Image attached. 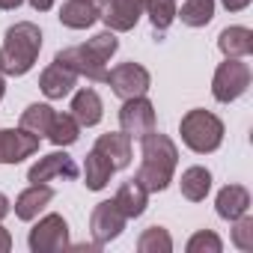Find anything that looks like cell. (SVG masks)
I'll return each mask as SVG.
<instances>
[{"label": "cell", "mask_w": 253, "mask_h": 253, "mask_svg": "<svg viewBox=\"0 0 253 253\" xmlns=\"http://www.w3.org/2000/svg\"><path fill=\"white\" fill-rule=\"evenodd\" d=\"M113 173H116L113 164H110L104 155H98L95 149L86 155V161H84V185H86L89 191H101V188L110 182Z\"/></svg>", "instance_id": "44dd1931"}, {"label": "cell", "mask_w": 253, "mask_h": 253, "mask_svg": "<svg viewBox=\"0 0 253 253\" xmlns=\"http://www.w3.org/2000/svg\"><path fill=\"white\" fill-rule=\"evenodd\" d=\"M27 179H30V185H42L51 179H78V164L66 152H51L30 167Z\"/></svg>", "instance_id": "8fae6325"}, {"label": "cell", "mask_w": 253, "mask_h": 253, "mask_svg": "<svg viewBox=\"0 0 253 253\" xmlns=\"http://www.w3.org/2000/svg\"><path fill=\"white\" fill-rule=\"evenodd\" d=\"M179 131H182V143L200 155L214 152L223 143V122L211 113V110H188L179 122Z\"/></svg>", "instance_id": "3957f363"}, {"label": "cell", "mask_w": 253, "mask_h": 253, "mask_svg": "<svg viewBox=\"0 0 253 253\" xmlns=\"http://www.w3.org/2000/svg\"><path fill=\"white\" fill-rule=\"evenodd\" d=\"M179 188H182V197H185V200L200 203V200H206V194H209V188H211V173H209L206 167H188V170L182 173Z\"/></svg>", "instance_id": "7402d4cb"}, {"label": "cell", "mask_w": 253, "mask_h": 253, "mask_svg": "<svg viewBox=\"0 0 253 253\" xmlns=\"http://www.w3.org/2000/svg\"><path fill=\"white\" fill-rule=\"evenodd\" d=\"M116 48H119V39H116V33L113 30H104V33H95L86 45H84V51L95 60V63H107L113 54H116Z\"/></svg>", "instance_id": "484cf974"}, {"label": "cell", "mask_w": 253, "mask_h": 253, "mask_svg": "<svg viewBox=\"0 0 253 253\" xmlns=\"http://www.w3.org/2000/svg\"><path fill=\"white\" fill-rule=\"evenodd\" d=\"M39 140L42 137L30 134L27 128H0V164H18L30 158L39 152Z\"/></svg>", "instance_id": "30bf717a"}, {"label": "cell", "mask_w": 253, "mask_h": 253, "mask_svg": "<svg viewBox=\"0 0 253 253\" xmlns=\"http://www.w3.org/2000/svg\"><path fill=\"white\" fill-rule=\"evenodd\" d=\"M113 203L119 206V211H122L125 217L131 220V217H140V214L146 211V206H149V191H146L137 179H128V182L119 185Z\"/></svg>", "instance_id": "9a60e30c"}, {"label": "cell", "mask_w": 253, "mask_h": 253, "mask_svg": "<svg viewBox=\"0 0 253 253\" xmlns=\"http://www.w3.org/2000/svg\"><path fill=\"white\" fill-rule=\"evenodd\" d=\"M24 0H0V9H18Z\"/></svg>", "instance_id": "836d02e7"}, {"label": "cell", "mask_w": 253, "mask_h": 253, "mask_svg": "<svg viewBox=\"0 0 253 253\" xmlns=\"http://www.w3.org/2000/svg\"><path fill=\"white\" fill-rule=\"evenodd\" d=\"M6 250H12V235L0 226V253H6Z\"/></svg>", "instance_id": "1f68e13d"}, {"label": "cell", "mask_w": 253, "mask_h": 253, "mask_svg": "<svg viewBox=\"0 0 253 253\" xmlns=\"http://www.w3.org/2000/svg\"><path fill=\"white\" fill-rule=\"evenodd\" d=\"M42 51V30L33 21H18L6 30L3 48H0V75L21 78L36 66Z\"/></svg>", "instance_id": "7a4b0ae2"}, {"label": "cell", "mask_w": 253, "mask_h": 253, "mask_svg": "<svg viewBox=\"0 0 253 253\" xmlns=\"http://www.w3.org/2000/svg\"><path fill=\"white\" fill-rule=\"evenodd\" d=\"M104 84H110V89L125 101V98H134V95H146L152 78L140 63H119V66H113L107 72Z\"/></svg>", "instance_id": "5b68a950"}, {"label": "cell", "mask_w": 253, "mask_h": 253, "mask_svg": "<svg viewBox=\"0 0 253 253\" xmlns=\"http://www.w3.org/2000/svg\"><path fill=\"white\" fill-rule=\"evenodd\" d=\"M125 220H128V217L119 211V206H116L113 200L98 203V206L92 209V214H89V232H92L95 244L104 247V244H110L113 238H119L122 229H125Z\"/></svg>", "instance_id": "ba28073f"}, {"label": "cell", "mask_w": 253, "mask_h": 253, "mask_svg": "<svg viewBox=\"0 0 253 253\" xmlns=\"http://www.w3.org/2000/svg\"><path fill=\"white\" fill-rule=\"evenodd\" d=\"M250 78H253V72L247 63H241V57H226V63H220L214 78H211V95L217 101L229 104L247 92Z\"/></svg>", "instance_id": "277c9868"}, {"label": "cell", "mask_w": 253, "mask_h": 253, "mask_svg": "<svg viewBox=\"0 0 253 253\" xmlns=\"http://www.w3.org/2000/svg\"><path fill=\"white\" fill-rule=\"evenodd\" d=\"M57 63H63L66 69H72L75 75H84L86 81H107V69L101 66V63H95L86 51H84V45H75V48H63V51H57V57H54Z\"/></svg>", "instance_id": "7c38bea8"}, {"label": "cell", "mask_w": 253, "mask_h": 253, "mask_svg": "<svg viewBox=\"0 0 253 253\" xmlns=\"http://www.w3.org/2000/svg\"><path fill=\"white\" fill-rule=\"evenodd\" d=\"M146 15H149L155 30H167L176 21V0H149V3H146Z\"/></svg>", "instance_id": "83f0119b"}, {"label": "cell", "mask_w": 253, "mask_h": 253, "mask_svg": "<svg viewBox=\"0 0 253 253\" xmlns=\"http://www.w3.org/2000/svg\"><path fill=\"white\" fill-rule=\"evenodd\" d=\"M137 250L140 253H170L173 250V238H170V232L164 226H149L137 238Z\"/></svg>", "instance_id": "4316f807"}, {"label": "cell", "mask_w": 253, "mask_h": 253, "mask_svg": "<svg viewBox=\"0 0 253 253\" xmlns=\"http://www.w3.org/2000/svg\"><path fill=\"white\" fill-rule=\"evenodd\" d=\"M101 6L98 0H66L63 9H60V21L72 30H86L98 21Z\"/></svg>", "instance_id": "5bb4252c"}, {"label": "cell", "mask_w": 253, "mask_h": 253, "mask_svg": "<svg viewBox=\"0 0 253 253\" xmlns=\"http://www.w3.org/2000/svg\"><path fill=\"white\" fill-rule=\"evenodd\" d=\"M69 247V223L63 214H45L30 229V250L33 253H60Z\"/></svg>", "instance_id": "8992f818"}, {"label": "cell", "mask_w": 253, "mask_h": 253, "mask_svg": "<svg viewBox=\"0 0 253 253\" xmlns=\"http://www.w3.org/2000/svg\"><path fill=\"white\" fill-rule=\"evenodd\" d=\"M140 140H143V161H140V170H137L134 179L149 194H158L173 182V173H176V164H179V149L167 134H161L155 128L149 134H143Z\"/></svg>", "instance_id": "6da1fadb"}, {"label": "cell", "mask_w": 253, "mask_h": 253, "mask_svg": "<svg viewBox=\"0 0 253 253\" xmlns=\"http://www.w3.org/2000/svg\"><path fill=\"white\" fill-rule=\"evenodd\" d=\"M3 92H6V81H3V75H0V98H3Z\"/></svg>", "instance_id": "d590c367"}, {"label": "cell", "mask_w": 253, "mask_h": 253, "mask_svg": "<svg viewBox=\"0 0 253 253\" xmlns=\"http://www.w3.org/2000/svg\"><path fill=\"white\" fill-rule=\"evenodd\" d=\"M6 214H9V200H6L3 194H0V220H3Z\"/></svg>", "instance_id": "e575fe53"}, {"label": "cell", "mask_w": 253, "mask_h": 253, "mask_svg": "<svg viewBox=\"0 0 253 253\" xmlns=\"http://www.w3.org/2000/svg\"><path fill=\"white\" fill-rule=\"evenodd\" d=\"M27 3H30L36 12H48V9L54 6V0H27Z\"/></svg>", "instance_id": "d6a6232c"}, {"label": "cell", "mask_w": 253, "mask_h": 253, "mask_svg": "<svg viewBox=\"0 0 253 253\" xmlns=\"http://www.w3.org/2000/svg\"><path fill=\"white\" fill-rule=\"evenodd\" d=\"M69 113L78 119V125L81 128H89V125H98L101 122V98H98V92L95 89H81V92H75V98H72V107H69Z\"/></svg>", "instance_id": "ac0fdd59"}, {"label": "cell", "mask_w": 253, "mask_h": 253, "mask_svg": "<svg viewBox=\"0 0 253 253\" xmlns=\"http://www.w3.org/2000/svg\"><path fill=\"white\" fill-rule=\"evenodd\" d=\"M232 244L241 250H253V217L241 214L232 220Z\"/></svg>", "instance_id": "f546056e"}, {"label": "cell", "mask_w": 253, "mask_h": 253, "mask_svg": "<svg viewBox=\"0 0 253 253\" xmlns=\"http://www.w3.org/2000/svg\"><path fill=\"white\" fill-rule=\"evenodd\" d=\"M75 81H78V75L72 72V69H66L63 63H51L42 75H39V89L48 95V98H63V95H69L72 89H75Z\"/></svg>", "instance_id": "2e32d148"}, {"label": "cell", "mask_w": 253, "mask_h": 253, "mask_svg": "<svg viewBox=\"0 0 253 253\" xmlns=\"http://www.w3.org/2000/svg\"><path fill=\"white\" fill-rule=\"evenodd\" d=\"M149 0H107L101 6V21L107 24V30L113 33H125V30H134L140 15L146 12Z\"/></svg>", "instance_id": "9c48e42d"}, {"label": "cell", "mask_w": 253, "mask_h": 253, "mask_svg": "<svg viewBox=\"0 0 253 253\" xmlns=\"http://www.w3.org/2000/svg\"><path fill=\"white\" fill-rule=\"evenodd\" d=\"M81 137V125L72 113H54L51 128H48V140L54 146H72Z\"/></svg>", "instance_id": "603a6c76"}, {"label": "cell", "mask_w": 253, "mask_h": 253, "mask_svg": "<svg viewBox=\"0 0 253 253\" xmlns=\"http://www.w3.org/2000/svg\"><path fill=\"white\" fill-rule=\"evenodd\" d=\"M223 241L211 232V229H200L197 235L188 238V253H220Z\"/></svg>", "instance_id": "f1b7e54d"}, {"label": "cell", "mask_w": 253, "mask_h": 253, "mask_svg": "<svg viewBox=\"0 0 253 253\" xmlns=\"http://www.w3.org/2000/svg\"><path fill=\"white\" fill-rule=\"evenodd\" d=\"M119 125L128 137H143L155 128V107L146 95H134V98H125L119 107Z\"/></svg>", "instance_id": "52a82bcc"}, {"label": "cell", "mask_w": 253, "mask_h": 253, "mask_svg": "<svg viewBox=\"0 0 253 253\" xmlns=\"http://www.w3.org/2000/svg\"><path fill=\"white\" fill-rule=\"evenodd\" d=\"M217 48L223 57H247L253 54V30L247 27H226L217 36Z\"/></svg>", "instance_id": "ffe728a7"}, {"label": "cell", "mask_w": 253, "mask_h": 253, "mask_svg": "<svg viewBox=\"0 0 253 253\" xmlns=\"http://www.w3.org/2000/svg\"><path fill=\"white\" fill-rule=\"evenodd\" d=\"M51 200H54V188H48L45 182H42V185H30L27 191L18 194V200H15V214H18L21 220H33V217H39V211H42Z\"/></svg>", "instance_id": "d6986e66"}, {"label": "cell", "mask_w": 253, "mask_h": 253, "mask_svg": "<svg viewBox=\"0 0 253 253\" xmlns=\"http://www.w3.org/2000/svg\"><path fill=\"white\" fill-rule=\"evenodd\" d=\"M214 15V0H185L182 9H176V18L188 27H206Z\"/></svg>", "instance_id": "d4e9b609"}, {"label": "cell", "mask_w": 253, "mask_h": 253, "mask_svg": "<svg viewBox=\"0 0 253 253\" xmlns=\"http://www.w3.org/2000/svg\"><path fill=\"white\" fill-rule=\"evenodd\" d=\"M220 3H223L229 12H241V9H247V6H250V0H220Z\"/></svg>", "instance_id": "4dcf8cb0"}, {"label": "cell", "mask_w": 253, "mask_h": 253, "mask_svg": "<svg viewBox=\"0 0 253 253\" xmlns=\"http://www.w3.org/2000/svg\"><path fill=\"white\" fill-rule=\"evenodd\" d=\"M92 149L98 155H104L113 164V170H122V167L131 164V137L125 134V131H107V134H101Z\"/></svg>", "instance_id": "4fadbf2b"}, {"label": "cell", "mask_w": 253, "mask_h": 253, "mask_svg": "<svg viewBox=\"0 0 253 253\" xmlns=\"http://www.w3.org/2000/svg\"><path fill=\"white\" fill-rule=\"evenodd\" d=\"M51 119H54V107L51 104H30L21 113V128H27L36 137H48L51 128Z\"/></svg>", "instance_id": "cb8c5ba5"}, {"label": "cell", "mask_w": 253, "mask_h": 253, "mask_svg": "<svg viewBox=\"0 0 253 253\" xmlns=\"http://www.w3.org/2000/svg\"><path fill=\"white\" fill-rule=\"evenodd\" d=\"M214 209H217V214L223 220H235V217L247 214V209H250V191L244 185H226V188H220V194L214 200Z\"/></svg>", "instance_id": "e0dca14e"}]
</instances>
